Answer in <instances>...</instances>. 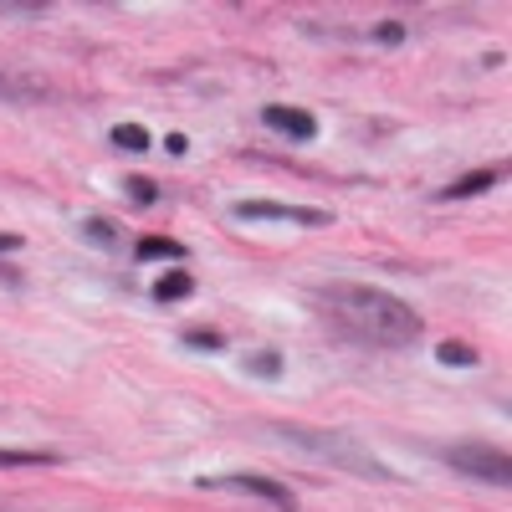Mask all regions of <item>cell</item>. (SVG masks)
Returning <instances> with one entry per match:
<instances>
[{"label":"cell","mask_w":512,"mask_h":512,"mask_svg":"<svg viewBox=\"0 0 512 512\" xmlns=\"http://www.w3.org/2000/svg\"><path fill=\"white\" fill-rule=\"evenodd\" d=\"M164 149H169V154H175V159H180V154L190 149V139H185V134H169V139H164Z\"/></svg>","instance_id":"18"},{"label":"cell","mask_w":512,"mask_h":512,"mask_svg":"<svg viewBox=\"0 0 512 512\" xmlns=\"http://www.w3.org/2000/svg\"><path fill=\"white\" fill-rule=\"evenodd\" d=\"M318 308L344 328L359 344H374V349H410L420 338V313L410 303H400L395 292H379V287H364V282H328L318 292Z\"/></svg>","instance_id":"1"},{"label":"cell","mask_w":512,"mask_h":512,"mask_svg":"<svg viewBox=\"0 0 512 512\" xmlns=\"http://www.w3.org/2000/svg\"><path fill=\"white\" fill-rule=\"evenodd\" d=\"M436 359H441V364H477V349H472V344H441Z\"/></svg>","instance_id":"15"},{"label":"cell","mask_w":512,"mask_h":512,"mask_svg":"<svg viewBox=\"0 0 512 512\" xmlns=\"http://www.w3.org/2000/svg\"><path fill=\"white\" fill-rule=\"evenodd\" d=\"M277 431H282V441L303 446V451H313V456H323V461H333V466H344V472H354V477L390 482V466L374 461V456H369L354 436H344V431H313V425H277Z\"/></svg>","instance_id":"2"},{"label":"cell","mask_w":512,"mask_h":512,"mask_svg":"<svg viewBox=\"0 0 512 512\" xmlns=\"http://www.w3.org/2000/svg\"><path fill=\"white\" fill-rule=\"evenodd\" d=\"M16 246V236H0V251H11Z\"/></svg>","instance_id":"19"},{"label":"cell","mask_w":512,"mask_h":512,"mask_svg":"<svg viewBox=\"0 0 512 512\" xmlns=\"http://www.w3.org/2000/svg\"><path fill=\"white\" fill-rule=\"evenodd\" d=\"M82 236H88V241H98V246H113V241H118L113 221H103V216H93V221H82Z\"/></svg>","instance_id":"14"},{"label":"cell","mask_w":512,"mask_h":512,"mask_svg":"<svg viewBox=\"0 0 512 512\" xmlns=\"http://www.w3.org/2000/svg\"><path fill=\"white\" fill-rule=\"evenodd\" d=\"M262 123L272 128V134L292 139V144H313L318 139V118L308 108H282V103H267L262 108Z\"/></svg>","instance_id":"6"},{"label":"cell","mask_w":512,"mask_h":512,"mask_svg":"<svg viewBox=\"0 0 512 512\" xmlns=\"http://www.w3.org/2000/svg\"><path fill=\"white\" fill-rule=\"evenodd\" d=\"M374 36L384 41V47H400V41H405V26H400V21H384V26H379Z\"/></svg>","instance_id":"17"},{"label":"cell","mask_w":512,"mask_h":512,"mask_svg":"<svg viewBox=\"0 0 512 512\" xmlns=\"http://www.w3.org/2000/svg\"><path fill=\"white\" fill-rule=\"evenodd\" d=\"M113 144H118L123 154H144L154 139H149V128H144V123H118V128H113Z\"/></svg>","instance_id":"10"},{"label":"cell","mask_w":512,"mask_h":512,"mask_svg":"<svg viewBox=\"0 0 512 512\" xmlns=\"http://www.w3.org/2000/svg\"><path fill=\"white\" fill-rule=\"evenodd\" d=\"M236 221H287V226H328V210L313 205H282V200H236L231 205Z\"/></svg>","instance_id":"5"},{"label":"cell","mask_w":512,"mask_h":512,"mask_svg":"<svg viewBox=\"0 0 512 512\" xmlns=\"http://www.w3.org/2000/svg\"><path fill=\"white\" fill-rule=\"evenodd\" d=\"M185 344L200 349V354H221V349H226V338H221L216 328H185Z\"/></svg>","instance_id":"12"},{"label":"cell","mask_w":512,"mask_h":512,"mask_svg":"<svg viewBox=\"0 0 512 512\" xmlns=\"http://www.w3.org/2000/svg\"><path fill=\"white\" fill-rule=\"evenodd\" d=\"M123 190L134 195L139 205H154L159 200V190H154V180H144V175H134V180H123Z\"/></svg>","instance_id":"16"},{"label":"cell","mask_w":512,"mask_h":512,"mask_svg":"<svg viewBox=\"0 0 512 512\" xmlns=\"http://www.w3.org/2000/svg\"><path fill=\"white\" fill-rule=\"evenodd\" d=\"M190 292H195V277L190 272H164L154 282V303H180V297H190Z\"/></svg>","instance_id":"9"},{"label":"cell","mask_w":512,"mask_h":512,"mask_svg":"<svg viewBox=\"0 0 512 512\" xmlns=\"http://www.w3.org/2000/svg\"><path fill=\"white\" fill-rule=\"evenodd\" d=\"M246 374L277 379V374H282V354H277V349H267V354H251V359H246Z\"/></svg>","instance_id":"13"},{"label":"cell","mask_w":512,"mask_h":512,"mask_svg":"<svg viewBox=\"0 0 512 512\" xmlns=\"http://www.w3.org/2000/svg\"><path fill=\"white\" fill-rule=\"evenodd\" d=\"M134 256H139V262H185V246L169 241V236H144L134 246Z\"/></svg>","instance_id":"8"},{"label":"cell","mask_w":512,"mask_h":512,"mask_svg":"<svg viewBox=\"0 0 512 512\" xmlns=\"http://www.w3.org/2000/svg\"><path fill=\"white\" fill-rule=\"evenodd\" d=\"M441 456H446L451 472H466V477H477V482H492V487H507V482H512V461H507V451H497V446L466 441V446H446Z\"/></svg>","instance_id":"3"},{"label":"cell","mask_w":512,"mask_h":512,"mask_svg":"<svg viewBox=\"0 0 512 512\" xmlns=\"http://www.w3.org/2000/svg\"><path fill=\"white\" fill-rule=\"evenodd\" d=\"M57 451H6L0 446V466H57Z\"/></svg>","instance_id":"11"},{"label":"cell","mask_w":512,"mask_h":512,"mask_svg":"<svg viewBox=\"0 0 512 512\" xmlns=\"http://www.w3.org/2000/svg\"><path fill=\"white\" fill-rule=\"evenodd\" d=\"M195 487H200V492H246V497H262V502H272V507H282V512H292V507H297L292 487H282V482H272V477H251V472L195 477Z\"/></svg>","instance_id":"4"},{"label":"cell","mask_w":512,"mask_h":512,"mask_svg":"<svg viewBox=\"0 0 512 512\" xmlns=\"http://www.w3.org/2000/svg\"><path fill=\"white\" fill-rule=\"evenodd\" d=\"M502 180V169H472V175H461V180H451L436 200H472V195H487L492 185Z\"/></svg>","instance_id":"7"}]
</instances>
